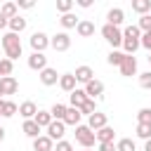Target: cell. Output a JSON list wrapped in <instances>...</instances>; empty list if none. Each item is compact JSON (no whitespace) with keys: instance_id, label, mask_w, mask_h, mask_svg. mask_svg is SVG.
<instances>
[{"instance_id":"1","label":"cell","mask_w":151,"mask_h":151,"mask_svg":"<svg viewBox=\"0 0 151 151\" xmlns=\"http://www.w3.org/2000/svg\"><path fill=\"white\" fill-rule=\"evenodd\" d=\"M2 50H5L9 61L19 59L21 57V40H19V35L17 33H5L2 35Z\"/></svg>"},{"instance_id":"2","label":"cell","mask_w":151,"mask_h":151,"mask_svg":"<svg viewBox=\"0 0 151 151\" xmlns=\"http://www.w3.org/2000/svg\"><path fill=\"white\" fill-rule=\"evenodd\" d=\"M76 142H78L83 149H92L94 142H97V137H94V132H92L87 125H78V127H76Z\"/></svg>"},{"instance_id":"3","label":"cell","mask_w":151,"mask_h":151,"mask_svg":"<svg viewBox=\"0 0 151 151\" xmlns=\"http://www.w3.org/2000/svg\"><path fill=\"white\" fill-rule=\"evenodd\" d=\"M101 35H104V40H106L111 47H120V45H123V31L116 28V26L104 24V26H101Z\"/></svg>"},{"instance_id":"4","label":"cell","mask_w":151,"mask_h":151,"mask_svg":"<svg viewBox=\"0 0 151 151\" xmlns=\"http://www.w3.org/2000/svg\"><path fill=\"white\" fill-rule=\"evenodd\" d=\"M28 42H31V50H33V52H45V50L50 47V35L42 33V31H35V33L28 38Z\"/></svg>"},{"instance_id":"5","label":"cell","mask_w":151,"mask_h":151,"mask_svg":"<svg viewBox=\"0 0 151 151\" xmlns=\"http://www.w3.org/2000/svg\"><path fill=\"white\" fill-rule=\"evenodd\" d=\"M50 47H52L54 52H66V50L71 47V35H68L66 31L52 35V38H50Z\"/></svg>"},{"instance_id":"6","label":"cell","mask_w":151,"mask_h":151,"mask_svg":"<svg viewBox=\"0 0 151 151\" xmlns=\"http://www.w3.org/2000/svg\"><path fill=\"white\" fill-rule=\"evenodd\" d=\"M118 68H120V76H125V78L137 76V59H134V54H125V59H123V64Z\"/></svg>"},{"instance_id":"7","label":"cell","mask_w":151,"mask_h":151,"mask_svg":"<svg viewBox=\"0 0 151 151\" xmlns=\"http://www.w3.org/2000/svg\"><path fill=\"white\" fill-rule=\"evenodd\" d=\"M28 68L31 71H42V68H47V57H45V52H31V57H28Z\"/></svg>"},{"instance_id":"8","label":"cell","mask_w":151,"mask_h":151,"mask_svg":"<svg viewBox=\"0 0 151 151\" xmlns=\"http://www.w3.org/2000/svg\"><path fill=\"white\" fill-rule=\"evenodd\" d=\"M45 130H47V137H50L52 142H54V139L61 142V137H64V132H66V125H64V120H52Z\"/></svg>"},{"instance_id":"9","label":"cell","mask_w":151,"mask_h":151,"mask_svg":"<svg viewBox=\"0 0 151 151\" xmlns=\"http://www.w3.org/2000/svg\"><path fill=\"white\" fill-rule=\"evenodd\" d=\"M83 90H85L87 99H97V97H101V94H104V83H101V80H97V78H92Z\"/></svg>"},{"instance_id":"10","label":"cell","mask_w":151,"mask_h":151,"mask_svg":"<svg viewBox=\"0 0 151 151\" xmlns=\"http://www.w3.org/2000/svg\"><path fill=\"white\" fill-rule=\"evenodd\" d=\"M125 21V12L120 9V7H111L109 12H106V24L109 26H116V28H120V24Z\"/></svg>"},{"instance_id":"11","label":"cell","mask_w":151,"mask_h":151,"mask_svg":"<svg viewBox=\"0 0 151 151\" xmlns=\"http://www.w3.org/2000/svg\"><path fill=\"white\" fill-rule=\"evenodd\" d=\"M38 76H40V83H42L45 87H52V85L59 83V73H57V68H50V66H47V68H42Z\"/></svg>"},{"instance_id":"12","label":"cell","mask_w":151,"mask_h":151,"mask_svg":"<svg viewBox=\"0 0 151 151\" xmlns=\"http://www.w3.org/2000/svg\"><path fill=\"white\" fill-rule=\"evenodd\" d=\"M109 125V120H106V113H99V111H94L90 118H87V127L92 130V132H97V130H101V127H106Z\"/></svg>"},{"instance_id":"13","label":"cell","mask_w":151,"mask_h":151,"mask_svg":"<svg viewBox=\"0 0 151 151\" xmlns=\"http://www.w3.org/2000/svg\"><path fill=\"white\" fill-rule=\"evenodd\" d=\"M17 90H19V83H17L14 76H5V78H0V92H2V94H14Z\"/></svg>"},{"instance_id":"14","label":"cell","mask_w":151,"mask_h":151,"mask_svg":"<svg viewBox=\"0 0 151 151\" xmlns=\"http://www.w3.org/2000/svg\"><path fill=\"white\" fill-rule=\"evenodd\" d=\"M94 137H97V144H113L116 132H113V127H111V125H106V127L97 130V132H94Z\"/></svg>"},{"instance_id":"15","label":"cell","mask_w":151,"mask_h":151,"mask_svg":"<svg viewBox=\"0 0 151 151\" xmlns=\"http://www.w3.org/2000/svg\"><path fill=\"white\" fill-rule=\"evenodd\" d=\"M73 76H76V83H83V85H87V83L94 78V71H92L90 66H78Z\"/></svg>"},{"instance_id":"16","label":"cell","mask_w":151,"mask_h":151,"mask_svg":"<svg viewBox=\"0 0 151 151\" xmlns=\"http://www.w3.org/2000/svg\"><path fill=\"white\" fill-rule=\"evenodd\" d=\"M35 113H38V106H35L33 101H24V104H19V116H21L24 120H33Z\"/></svg>"},{"instance_id":"17","label":"cell","mask_w":151,"mask_h":151,"mask_svg":"<svg viewBox=\"0 0 151 151\" xmlns=\"http://www.w3.org/2000/svg\"><path fill=\"white\" fill-rule=\"evenodd\" d=\"M52 149H54V142L47 134H40L33 139V151H52Z\"/></svg>"},{"instance_id":"18","label":"cell","mask_w":151,"mask_h":151,"mask_svg":"<svg viewBox=\"0 0 151 151\" xmlns=\"http://www.w3.org/2000/svg\"><path fill=\"white\" fill-rule=\"evenodd\" d=\"M59 87L71 94V92L76 90V76H73V73H61V76H59Z\"/></svg>"},{"instance_id":"19","label":"cell","mask_w":151,"mask_h":151,"mask_svg":"<svg viewBox=\"0 0 151 151\" xmlns=\"http://www.w3.org/2000/svg\"><path fill=\"white\" fill-rule=\"evenodd\" d=\"M76 31H78L80 38H90V35H94V24L87 21V19H80L78 26H76Z\"/></svg>"},{"instance_id":"20","label":"cell","mask_w":151,"mask_h":151,"mask_svg":"<svg viewBox=\"0 0 151 151\" xmlns=\"http://www.w3.org/2000/svg\"><path fill=\"white\" fill-rule=\"evenodd\" d=\"M68 99H71V106L73 109H80L85 101H87V94H85V90H80V87H76L71 94H68Z\"/></svg>"},{"instance_id":"21","label":"cell","mask_w":151,"mask_h":151,"mask_svg":"<svg viewBox=\"0 0 151 151\" xmlns=\"http://www.w3.org/2000/svg\"><path fill=\"white\" fill-rule=\"evenodd\" d=\"M80 111L78 109H73V106H68L66 109V116H64V125H73V127H78L80 125Z\"/></svg>"},{"instance_id":"22","label":"cell","mask_w":151,"mask_h":151,"mask_svg":"<svg viewBox=\"0 0 151 151\" xmlns=\"http://www.w3.org/2000/svg\"><path fill=\"white\" fill-rule=\"evenodd\" d=\"M0 113H2V118H12L14 113H19V106H17L14 101L0 99Z\"/></svg>"},{"instance_id":"23","label":"cell","mask_w":151,"mask_h":151,"mask_svg":"<svg viewBox=\"0 0 151 151\" xmlns=\"http://www.w3.org/2000/svg\"><path fill=\"white\" fill-rule=\"evenodd\" d=\"M7 26H9V33H17V35H19L21 31H26V19L17 14L14 19H9V21H7Z\"/></svg>"},{"instance_id":"24","label":"cell","mask_w":151,"mask_h":151,"mask_svg":"<svg viewBox=\"0 0 151 151\" xmlns=\"http://www.w3.org/2000/svg\"><path fill=\"white\" fill-rule=\"evenodd\" d=\"M21 132H24L26 137H31V139L40 137V127L35 125V120H24V125H21Z\"/></svg>"},{"instance_id":"25","label":"cell","mask_w":151,"mask_h":151,"mask_svg":"<svg viewBox=\"0 0 151 151\" xmlns=\"http://www.w3.org/2000/svg\"><path fill=\"white\" fill-rule=\"evenodd\" d=\"M0 14L9 21V19H14L17 14H19V7H17V2H5L2 7H0Z\"/></svg>"},{"instance_id":"26","label":"cell","mask_w":151,"mask_h":151,"mask_svg":"<svg viewBox=\"0 0 151 151\" xmlns=\"http://www.w3.org/2000/svg\"><path fill=\"white\" fill-rule=\"evenodd\" d=\"M132 9L144 17V14L151 12V0H132Z\"/></svg>"},{"instance_id":"27","label":"cell","mask_w":151,"mask_h":151,"mask_svg":"<svg viewBox=\"0 0 151 151\" xmlns=\"http://www.w3.org/2000/svg\"><path fill=\"white\" fill-rule=\"evenodd\" d=\"M78 21H80V19H78L73 12H68V14H61V19H59V24H61L64 28H76V26H78Z\"/></svg>"},{"instance_id":"28","label":"cell","mask_w":151,"mask_h":151,"mask_svg":"<svg viewBox=\"0 0 151 151\" xmlns=\"http://www.w3.org/2000/svg\"><path fill=\"white\" fill-rule=\"evenodd\" d=\"M33 120H35L38 127H47V125L52 123V116H50V111H40V109H38V113H35Z\"/></svg>"},{"instance_id":"29","label":"cell","mask_w":151,"mask_h":151,"mask_svg":"<svg viewBox=\"0 0 151 151\" xmlns=\"http://www.w3.org/2000/svg\"><path fill=\"white\" fill-rule=\"evenodd\" d=\"M66 109L68 106H64V104H54L52 109H50V116H52V120H64V116H66Z\"/></svg>"},{"instance_id":"30","label":"cell","mask_w":151,"mask_h":151,"mask_svg":"<svg viewBox=\"0 0 151 151\" xmlns=\"http://www.w3.org/2000/svg\"><path fill=\"white\" fill-rule=\"evenodd\" d=\"M123 50H125V54H134V52L139 50V40H134V38H123Z\"/></svg>"},{"instance_id":"31","label":"cell","mask_w":151,"mask_h":151,"mask_svg":"<svg viewBox=\"0 0 151 151\" xmlns=\"http://www.w3.org/2000/svg\"><path fill=\"white\" fill-rule=\"evenodd\" d=\"M123 59H125V52H118V50H111V52H109V57H106V61H109L111 66H120V64H123Z\"/></svg>"},{"instance_id":"32","label":"cell","mask_w":151,"mask_h":151,"mask_svg":"<svg viewBox=\"0 0 151 151\" xmlns=\"http://www.w3.org/2000/svg\"><path fill=\"white\" fill-rule=\"evenodd\" d=\"M137 137L139 139H151V123H137Z\"/></svg>"},{"instance_id":"33","label":"cell","mask_w":151,"mask_h":151,"mask_svg":"<svg viewBox=\"0 0 151 151\" xmlns=\"http://www.w3.org/2000/svg\"><path fill=\"white\" fill-rule=\"evenodd\" d=\"M78 111H80V116H87V118H90V116L97 111V101H94V99H87V101H85Z\"/></svg>"},{"instance_id":"34","label":"cell","mask_w":151,"mask_h":151,"mask_svg":"<svg viewBox=\"0 0 151 151\" xmlns=\"http://www.w3.org/2000/svg\"><path fill=\"white\" fill-rule=\"evenodd\" d=\"M116 151H137V146H134V142L130 137H125V139H120L116 144Z\"/></svg>"},{"instance_id":"35","label":"cell","mask_w":151,"mask_h":151,"mask_svg":"<svg viewBox=\"0 0 151 151\" xmlns=\"http://www.w3.org/2000/svg\"><path fill=\"white\" fill-rule=\"evenodd\" d=\"M12 68H14V61H9L7 57L0 59V73H2V78L5 76H12Z\"/></svg>"},{"instance_id":"36","label":"cell","mask_w":151,"mask_h":151,"mask_svg":"<svg viewBox=\"0 0 151 151\" xmlns=\"http://www.w3.org/2000/svg\"><path fill=\"white\" fill-rule=\"evenodd\" d=\"M137 28H139L142 33H149V31H151V14H144V17H139V24H137Z\"/></svg>"},{"instance_id":"37","label":"cell","mask_w":151,"mask_h":151,"mask_svg":"<svg viewBox=\"0 0 151 151\" xmlns=\"http://www.w3.org/2000/svg\"><path fill=\"white\" fill-rule=\"evenodd\" d=\"M71 9H73V0H57V12L68 14Z\"/></svg>"},{"instance_id":"38","label":"cell","mask_w":151,"mask_h":151,"mask_svg":"<svg viewBox=\"0 0 151 151\" xmlns=\"http://www.w3.org/2000/svg\"><path fill=\"white\" fill-rule=\"evenodd\" d=\"M123 38H134V40H139V38H142V31H139L137 26H125Z\"/></svg>"},{"instance_id":"39","label":"cell","mask_w":151,"mask_h":151,"mask_svg":"<svg viewBox=\"0 0 151 151\" xmlns=\"http://www.w3.org/2000/svg\"><path fill=\"white\" fill-rule=\"evenodd\" d=\"M137 123H151V109L149 106H144V109L137 111Z\"/></svg>"},{"instance_id":"40","label":"cell","mask_w":151,"mask_h":151,"mask_svg":"<svg viewBox=\"0 0 151 151\" xmlns=\"http://www.w3.org/2000/svg\"><path fill=\"white\" fill-rule=\"evenodd\" d=\"M139 87H144V90H151V71H146V73H139Z\"/></svg>"},{"instance_id":"41","label":"cell","mask_w":151,"mask_h":151,"mask_svg":"<svg viewBox=\"0 0 151 151\" xmlns=\"http://www.w3.org/2000/svg\"><path fill=\"white\" fill-rule=\"evenodd\" d=\"M139 47H144V50L151 52V31H149V33H142V38H139Z\"/></svg>"},{"instance_id":"42","label":"cell","mask_w":151,"mask_h":151,"mask_svg":"<svg viewBox=\"0 0 151 151\" xmlns=\"http://www.w3.org/2000/svg\"><path fill=\"white\" fill-rule=\"evenodd\" d=\"M57 151H73V144L66 142V139H61V142H57Z\"/></svg>"},{"instance_id":"43","label":"cell","mask_w":151,"mask_h":151,"mask_svg":"<svg viewBox=\"0 0 151 151\" xmlns=\"http://www.w3.org/2000/svg\"><path fill=\"white\" fill-rule=\"evenodd\" d=\"M97 151H116V144H97Z\"/></svg>"},{"instance_id":"44","label":"cell","mask_w":151,"mask_h":151,"mask_svg":"<svg viewBox=\"0 0 151 151\" xmlns=\"http://www.w3.org/2000/svg\"><path fill=\"white\" fill-rule=\"evenodd\" d=\"M17 7H21V9H31V7H33V2H31V0H21Z\"/></svg>"},{"instance_id":"45","label":"cell","mask_w":151,"mask_h":151,"mask_svg":"<svg viewBox=\"0 0 151 151\" xmlns=\"http://www.w3.org/2000/svg\"><path fill=\"white\" fill-rule=\"evenodd\" d=\"M78 7L87 9V7H92V0H78Z\"/></svg>"},{"instance_id":"46","label":"cell","mask_w":151,"mask_h":151,"mask_svg":"<svg viewBox=\"0 0 151 151\" xmlns=\"http://www.w3.org/2000/svg\"><path fill=\"white\" fill-rule=\"evenodd\" d=\"M5 26H7V19H5V17H2V14H0V31H2V28H5Z\"/></svg>"},{"instance_id":"47","label":"cell","mask_w":151,"mask_h":151,"mask_svg":"<svg viewBox=\"0 0 151 151\" xmlns=\"http://www.w3.org/2000/svg\"><path fill=\"white\" fill-rule=\"evenodd\" d=\"M144 151H151V139H146V142H144Z\"/></svg>"},{"instance_id":"48","label":"cell","mask_w":151,"mask_h":151,"mask_svg":"<svg viewBox=\"0 0 151 151\" xmlns=\"http://www.w3.org/2000/svg\"><path fill=\"white\" fill-rule=\"evenodd\" d=\"M2 139H5V127L0 125V142H2Z\"/></svg>"},{"instance_id":"49","label":"cell","mask_w":151,"mask_h":151,"mask_svg":"<svg viewBox=\"0 0 151 151\" xmlns=\"http://www.w3.org/2000/svg\"><path fill=\"white\" fill-rule=\"evenodd\" d=\"M146 59H149V64H151V52H149V57H146Z\"/></svg>"},{"instance_id":"50","label":"cell","mask_w":151,"mask_h":151,"mask_svg":"<svg viewBox=\"0 0 151 151\" xmlns=\"http://www.w3.org/2000/svg\"><path fill=\"white\" fill-rule=\"evenodd\" d=\"M83 151H92V149H83Z\"/></svg>"},{"instance_id":"51","label":"cell","mask_w":151,"mask_h":151,"mask_svg":"<svg viewBox=\"0 0 151 151\" xmlns=\"http://www.w3.org/2000/svg\"><path fill=\"white\" fill-rule=\"evenodd\" d=\"M0 97H2V92H0Z\"/></svg>"},{"instance_id":"52","label":"cell","mask_w":151,"mask_h":151,"mask_svg":"<svg viewBox=\"0 0 151 151\" xmlns=\"http://www.w3.org/2000/svg\"><path fill=\"white\" fill-rule=\"evenodd\" d=\"M0 118H2V113H0Z\"/></svg>"}]
</instances>
